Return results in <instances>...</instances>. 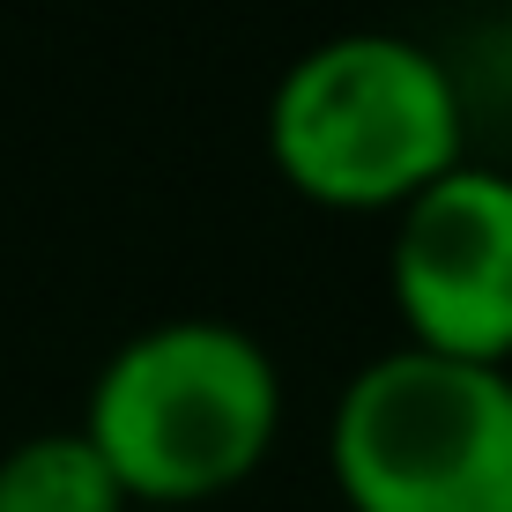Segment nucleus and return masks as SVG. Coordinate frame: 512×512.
Masks as SVG:
<instances>
[{
	"label": "nucleus",
	"mask_w": 512,
	"mask_h": 512,
	"mask_svg": "<svg viewBox=\"0 0 512 512\" xmlns=\"http://www.w3.org/2000/svg\"><path fill=\"white\" fill-rule=\"evenodd\" d=\"M282 372L238 320H156L97 364L82 431L141 512H193L275 446Z\"/></svg>",
	"instance_id": "nucleus-1"
},
{
	"label": "nucleus",
	"mask_w": 512,
	"mask_h": 512,
	"mask_svg": "<svg viewBox=\"0 0 512 512\" xmlns=\"http://www.w3.org/2000/svg\"><path fill=\"white\" fill-rule=\"evenodd\" d=\"M327 461L349 512H512V372L386 349L334 401Z\"/></svg>",
	"instance_id": "nucleus-3"
},
{
	"label": "nucleus",
	"mask_w": 512,
	"mask_h": 512,
	"mask_svg": "<svg viewBox=\"0 0 512 512\" xmlns=\"http://www.w3.org/2000/svg\"><path fill=\"white\" fill-rule=\"evenodd\" d=\"M394 305L416 349L512 364V171L461 164L394 208Z\"/></svg>",
	"instance_id": "nucleus-4"
},
{
	"label": "nucleus",
	"mask_w": 512,
	"mask_h": 512,
	"mask_svg": "<svg viewBox=\"0 0 512 512\" xmlns=\"http://www.w3.org/2000/svg\"><path fill=\"white\" fill-rule=\"evenodd\" d=\"M268 156L305 201L401 208L461 164V90L401 30L305 45L268 97Z\"/></svg>",
	"instance_id": "nucleus-2"
},
{
	"label": "nucleus",
	"mask_w": 512,
	"mask_h": 512,
	"mask_svg": "<svg viewBox=\"0 0 512 512\" xmlns=\"http://www.w3.org/2000/svg\"><path fill=\"white\" fill-rule=\"evenodd\" d=\"M0 512H141L82 423L30 431L0 453Z\"/></svg>",
	"instance_id": "nucleus-5"
},
{
	"label": "nucleus",
	"mask_w": 512,
	"mask_h": 512,
	"mask_svg": "<svg viewBox=\"0 0 512 512\" xmlns=\"http://www.w3.org/2000/svg\"><path fill=\"white\" fill-rule=\"evenodd\" d=\"M505 30H512V0H505Z\"/></svg>",
	"instance_id": "nucleus-6"
}]
</instances>
